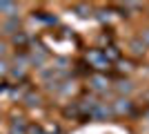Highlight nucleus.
<instances>
[{
    "mask_svg": "<svg viewBox=\"0 0 149 134\" xmlns=\"http://www.w3.org/2000/svg\"><path fill=\"white\" fill-rule=\"evenodd\" d=\"M13 43H16V45H25L27 36H25V34H16V36H13Z\"/></svg>",
    "mask_w": 149,
    "mask_h": 134,
    "instance_id": "f8f14e48",
    "label": "nucleus"
},
{
    "mask_svg": "<svg viewBox=\"0 0 149 134\" xmlns=\"http://www.w3.org/2000/svg\"><path fill=\"white\" fill-rule=\"evenodd\" d=\"M74 9H76V11H78V16H89V9H87V7H85V5H76Z\"/></svg>",
    "mask_w": 149,
    "mask_h": 134,
    "instance_id": "9b49d317",
    "label": "nucleus"
},
{
    "mask_svg": "<svg viewBox=\"0 0 149 134\" xmlns=\"http://www.w3.org/2000/svg\"><path fill=\"white\" fill-rule=\"evenodd\" d=\"M16 11H18V5H16V2H7V0H2V2H0V13H5V16L13 18V16H16Z\"/></svg>",
    "mask_w": 149,
    "mask_h": 134,
    "instance_id": "20e7f679",
    "label": "nucleus"
},
{
    "mask_svg": "<svg viewBox=\"0 0 149 134\" xmlns=\"http://www.w3.org/2000/svg\"><path fill=\"white\" fill-rule=\"evenodd\" d=\"M145 116H147V119H149V109H147V112H145Z\"/></svg>",
    "mask_w": 149,
    "mask_h": 134,
    "instance_id": "dca6fc26",
    "label": "nucleus"
},
{
    "mask_svg": "<svg viewBox=\"0 0 149 134\" xmlns=\"http://www.w3.org/2000/svg\"><path fill=\"white\" fill-rule=\"evenodd\" d=\"M11 134H25V121L22 119H16L11 123Z\"/></svg>",
    "mask_w": 149,
    "mask_h": 134,
    "instance_id": "0eeeda50",
    "label": "nucleus"
},
{
    "mask_svg": "<svg viewBox=\"0 0 149 134\" xmlns=\"http://www.w3.org/2000/svg\"><path fill=\"white\" fill-rule=\"evenodd\" d=\"M131 89H134V85H131L129 81H120L118 83V92H123V94H129Z\"/></svg>",
    "mask_w": 149,
    "mask_h": 134,
    "instance_id": "9d476101",
    "label": "nucleus"
},
{
    "mask_svg": "<svg viewBox=\"0 0 149 134\" xmlns=\"http://www.w3.org/2000/svg\"><path fill=\"white\" fill-rule=\"evenodd\" d=\"M7 72V63H0V74H5Z\"/></svg>",
    "mask_w": 149,
    "mask_h": 134,
    "instance_id": "2eb2a0df",
    "label": "nucleus"
},
{
    "mask_svg": "<svg viewBox=\"0 0 149 134\" xmlns=\"http://www.w3.org/2000/svg\"><path fill=\"white\" fill-rule=\"evenodd\" d=\"M87 60L91 67H96V69H105V67H109V60H107L105 51L102 49H91L87 54Z\"/></svg>",
    "mask_w": 149,
    "mask_h": 134,
    "instance_id": "f257e3e1",
    "label": "nucleus"
},
{
    "mask_svg": "<svg viewBox=\"0 0 149 134\" xmlns=\"http://www.w3.org/2000/svg\"><path fill=\"white\" fill-rule=\"evenodd\" d=\"M111 114H113V109H111V105H107V103H96L93 109L89 112V116H91V119H98V121H107Z\"/></svg>",
    "mask_w": 149,
    "mask_h": 134,
    "instance_id": "f03ea898",
    "label": "nucleus"
},
{
    "mask_svg": "<svg viewBox=\"0 0 149 134\" xmlns=\"http://www.w3.org/2000/svg\"><path fill=\"white\" fill-rule=\"evenodd\" d=\"M18 25H20V22H18L16 18H9V20L5 22V32H7V34H13V32H18Z\"/></svg>",
    "mask_w": 149,
    "mask_h": 134,
    "instance_id": "6e6552de",
    "label": "nucleus"
},
{
    "mask_svg": "<svg viewBox=\"0 0 149 134\" xmlns=\"http://www.w3.org/2000/svg\"><path fill=\"white\" fill-rule=\"evenodd\" d=\"M129 47H131V54H134V56H143V54H145V49H147V45H145L140 38L131 40V43H129Z\"/></svg>",
    "mask_w": 149,
    "mask_h": 134,
    "instance_id": "39448f33",
    "label": "nucleus"
},
{
    "mask_svg": "<svg viewBox=\"0 0 149 134\" xmlns=\"http://www.w3.org/2000/svg\"><path fill=\"white\" fill-rule=\"evenodd\" d=\"M111 109H113V114H129L131 109H134V105H131L129 98H118L111 105Z\"/></svg>",
    "mask_w": 149,
    "mask_h": 134,
    "instance_id": "7ed1b4c3",
    "label": "nucleus"
},
{
    "mask_svg": "<svg viewBox=\"0 0 149 134\" xmlns=\"http://www.w3.org/2000/svg\"><path fill=\"white\" fill-rule=\"evenodd\" d=\"M27 103H29V105H38V96L29 94V96H27Z\"/></svg>",
    "mask_w": 149,
    "mask_h": 134,
    "instance_id": "4468645a",
    "label": "nucleus"
},
{
    "mask_svg": "<svg viewBox=\"0 0 149 134\" xmlns=\"http://www.w3.org/2000/svg\"><path fill=\"white\" fill-rule=\"evenodd\" d=\"M105 56H107V60H118V58H120V51L116 49V47H107V49H105Z\"/></svg>",
    "mask_w": 149,
    "mask_h": 134,
    "instance_id": "1a4fd4ad",
    "label": "nucleus"
},
{
    "mask_svg": "<svg viewBox=\"0 0 149 134\" xmlns=\"http://www.w3.org/2000/svg\"><path fill=\"white\" fill-rule=\"evenodd\" d=\"M91 85H93V89H98V92H102V89H107V78L105 76H98V74H96V76H91Z\"/></svg>",
    "mask_w": 149,
    "mask_h": 134,
    "instance_id": "423d86ee",
    "label": "nucleus"
},
{
    "mask_svg": "<svg viewBox=\"0 0 149 134\" xmlns=\"http://www.w3.org/2000/svg\"><path fill=\"white\" fill-rule=\"evenodd\" d=\"M140 40H143L145 45H149V29H143V34H140Z\"/></svg>",
    "mask_w": 149,
    "mask_h": 134,
    "instance_id": "ddd939ff",
    "label": "nucleus"
}]
</instances>
